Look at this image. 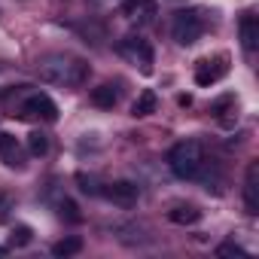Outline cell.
<instances>
[{
	"instance_id": "cell-10",
	"label": "cell",
	"mask_w": 259,
	"mask_h": 259,
	"mask_svg": "<svg viewBox=\"0 0 259 259\" xmlns=\"http://www.w3.org/2000/svg\"><path fill=\"white\" fill-rule=\"evenodd\" d=\"M238 28H241V46L247 52H256V46H259V19L253 13H247V16H241Z\"/></svg>"
},
{
	"instance_id": "cell-5",
	"label": "cell",
	"mask_w": 259,
	"mask_h": 259,
	"mask_svg": "<svg viewBox=\"0 0 259 259\" xmlns=\"http://www.w3.org/2000/svg\"><path fill=\"white\" fill-rule=\"evenodd\" d=\"M10 116H19V119H43V122H58V104H55L49 95L34 92V95H28V98L19 104V110H16V113H10Z\"/></svg>"
},
{
	"instance_id": "cell-22",
	"label": "cell",
	"mask_w": 259,
	"mask_h": 259,
	"mask_svg": "<svg viewBox=\"0 0 259 259\" xmlns=\"http://www.w3.org/2000/svg\"><path fill=\"white\" fill-rule=\"evenodd\" d=\"M147 4V0H122V16H128V19H135L138 16V10Z\"/></svg>"
},
{
	"instance_id": "cell-6",
	"label": "cell",
	"mask_w": 259,
	"mask_h": 259,
	"mask_svg": "<svg viewBox=\"0 0 259 259\" xmlns=\"http://www.w3.org/2000/svg\"><path fill=\"white\" fill-rule=\"evenodd\" d=\"M101 195H104L107 201L119 204V207H135L138 198H141V186L132 183V180H116V183H107V186L101 189Z\"/></svg>"
},
{
	"instance_id": "cell-21",
	"label": "cell",
	"mask_w": 259,
	"mask_h": 259,
	"mask_svg": "<svg viewBox=\"0 0 259 259\" xmlns=\"http://www.w3.org/2000/svg\"><path fill=\"white\" fill-rule=\"evenodd\" d=\"M217 256H250L244 247H238V244H232V241H226V244H220L217 247Z\"/></svg>"
},
{
	"instance_id": "cell-24",
	"label": "cell",
	"mask_w": 259,
	"mask_h": 259,
	"mask_svg": "<svg viewBox=\"0 0 259 259\" xmlns=\"http://www.w3.org/2000/svg\"><path fill=\"white\" fill-rule=\"evenodd\" d=\"M177 104H180V107H189V104H192V95H180Z\"/></svg>"
},
{
	"instance_id": "cell-7",
	"label": "cell",
	"mask_w": 259,
	"mask_h": 259,
	"mask_svg": "<svg viewBox=\"0 0 259 259\" xmlns=\"http://www.w3.org/2000/svg\"><path fill=\"white\" fill-rule=\"evenodd\" d=\"M229 73V55H213V58H201L195 64V82L198 85H213Z\"/></svg>"
},
{
	"instance_id": "cell-13",
	"label": "cell",
	"mask_w": 259,
	"mask_h": 259,
	"mask_svg": "<svg viewBox=\"0 0 259 259\" xmlns=\"http://www.w3.org/2000/svg\"><path fill=\"white\" fill-rule=\"evenodd\" d=\"M92 104L101 110H113L119 104V92L113 85H98V89H92Z\"/></svg>"
},
{
	"instance_id": "cell-3",
	"label": "cell",
	"mask_w": 259,
	"mask_h": 259,
	"mask_svg": "<svg viewBox=\"0 0 259 259\" xmlns=\"http://www.w3.org/2000/svg\"><path fill=\"white\" fill-rule=\"evenodd\" d=\"M116 52L128 61V64H135L141 67L144 73H153V61H156V52H153V43L141 34H128L116 43Z\"/></svg>"
},
{
	"instance_id": "cell-18",
	"label": "cell",
	"mask_w": 259,
	"mask_h": 259,
	"mask_svg": "<svg viewBox=\"0 0 259 259\" xmlns=\"http://www.w3.org/2000/svg\"><path fill=\"white\" fill-rule=\"evenodd\" d=\"M34 241V229L31 226H16L10 235V247H28Z\"/></svg>"
},
{
	"instance_id": "cell-2",
	"label": "cell",
	"mask_w": 259,
	"mask_h": 259,
	"mask_svg": "<svg viewBox=\"0 0 259 259\" xmlns=\"http://www.w3.org/2000/svg\"><path fill=\"white\" fill-rule=\"evenodd\" d=\"M168 168L180 180H195L204 168V147L198 141H180L168 150Z\"/></svg>"
},
{
	"instance_id": "cell-9",
	"label": "cell",
	"mask_w": 259,
	"mask_h": 259,
	"mask_svg": "<svg viewBox=\"0 0 259 259\" xmlns=\"http://www.w3.org/2000/svg\"><path fill=\"white\" fill-rule=\"evenodd\" d=\"M0 162L7 168H25V156L16 135H0Z\"/></svg>"
},
{
	"instance_id": "cell-23",
	"label": "cell",
	"mask_w": 259,
	"mask_h": 259,
	"mask_svg": "<svg viewBox=\"0 0 259 259\" xmlns=\"http://www.w3.org/2000/svg\"><path fill=\"white\" fill-rule=\"evenodd\" d=\"M7 207H10V198H0V223H7Z\"/></svg>"
},
{
	"instance_id": "cell-16",
	"label": "cell",
	"mask_w": 259,
	"mask_h": 259,
	"mask_svg": "<svg viewBox=\"0 0 259 259\" xmlns=\"http://www.w3.org/2000/svg\"><path fill=\"white\" fill-rule=\"evenodd\" d=\"M58 217H61L64 223H70V226H79V223H82V213H79L76 201H70V198H61V201H58Z\"/></svg>"
},
{
	"instance_id": "cell-19",
	"label": "cell",
	"mask_w": 259,
	"mask_h": 259,
	"mask_svg": "<svg viewBox=\"0 0 259 259\" xmlns=\"http://www.w3.org/2000/svg\"><path fill=\"white\" fill-rule=\"evenodd\" d=\"M156 13H159V7L153 4V0H147V4H144V7L138 10L135 22H138V25H153V22H156Z\"/></svg>"
},
{
	"instance_id": "cell-25",
	"label": "cell",
	"mask_w": 259,
	"mask_h": 259,
	"mask_svg": "<svg viewBox=\"0 0 259 259\" xmlns=\"http://www.w3.org/2000/svg\"><path fill=\"white\" fill-rule=\"evenodd\" d=\"M0 256H7V247H0Z\"/></svg>"
},
{
	"instance_id": "cell-12",
	"label": "cell",
	"mask_w": 259,
	"mask_h": 259,
	"mask_svg": "<svg viewBox=\"0 0 259 259\" xmlns=\"http://www.w3.org/2000/svg\"><path fill=\"white\" fill-rule=\"evenodd\" d=\"M156 107H159V98H156V92H153V89H144V92L138 95V101L132 104V116H135V119H144V116L156 113Z\"/></svg>"
},
{
	"instance_id": "cell-8",
	"label": "cell",
	"mask_w": 259,
	"mask_h": 259,
	"mask_svg": "<svg viewBox=\"0 0 259 259\" xmlns=\"http://www.w3.org/2000/svg\"><path fill=\"white\" fill-rule=\"evenodd\" d=\"M244 207H247V213H259V162L247 165V174H244Z\"/></svg>"
},
{
	"instance_id": "cell-11",
	"label": "cell",
	"mask_w": 259,
	"mask_h": 259,
	"mask_svg": "<svg viewBox=\"0 0 259 259\" xmlns=\"http://www.w3.org/2000/svg\"><path fill=\"white\" fill-rule=\"evenodd\" d=\"M201 217H204V213H201L195 204H174V207L168 210V220H171L174 226H195Z\"/></svg>"
},
{
	"instance_id": "cell-17",
	"label": "cell",
	"mask_w": 259,
	"mask_h": 259,
	"mask_svg": "<svg viewBox=\"0 0 259 259\" xmlns=\"http://www.w3.org/2000/svg\"><path fill=\"white\" fill-rule=\"evenodd\" d=\"M210 113L217 116V119H223L226 113H235V95L229 92V95H220L213 104H210Z\"/></svg>"
},
{
	"instance_id": "cell-20",
	"label": "cell",
	"mask_w": 259,
	"mask_h": 259,
	"mask_svg": "<svg viewBox=\"0 0 259 259\" xmlns=\"http://www.w3.org/2000/svg\"><path fill=\"white\" fill-rule=\"evenodd\" d=\"M76 183H79V189H82L85 195H101V189H104L95 177H89V174H82V171L76 174Z\"/></svg>"
},
{
	"instance_id": "cell-15",
	"label": "cell",
	"mask_w": 259,
	"mask_h": 259,
	"mask_svg": "<svg viewBox=\"0 0 259 259\" xmlns=\"http://www.w3.org/2000/svg\"><path fill=\"white\" fill-rule=\"evenodd\" d=\"M28 153L37 156V159H43V156L49 153V135H43V132H31V135H28Z\"/></svg>"
},
{
	"instance_id": "cell-14",
	"label": "cell",
	"mask_w": 259,
	"mask_h": 259,
	"mask_svg": "<svg viewBox=\"0 0 259 259\" xmlns=\"http://www.w3.org/2000/svg\"><path fill=\"white\" fill-rule=\"evenodd\" d=\"M82 250V238L79 235H67V238H61V241H55L52 244V256H76Z\"/></svg>"
},
{
	"instance_id": "cell-1",
	"label": "cell",
	"mask_w": 259,
	"mask_h": 259,
	"mask_svg": "<svg viewBox=\"0 0 259 259\" xmlns=\"http://www.w3.org/2000/svg\"><path fill=\"white\" fill-rule=\"evenodd\" d=\"M89 61L73 55V52H49L37 58V76L49 85H61V89H76L82 82H89Z\"/></svg>"
},
{
	"instance_id": "cell-4",
	"label": "cell",
	"mask_w": 259,
	"mask_h": 259,
	"mask_svg": "<svg viewBox=\"0 0 259 259\" xmlns=\"http://www.w3.org/2000/svg\"><path fill=\"white\" fill-rule=\"evenodd\" d=\"M204 34V22L198 16V10H177L171 19V37L180 46H192L198 43V37Z\"/></svg>"
}]
</instances>
